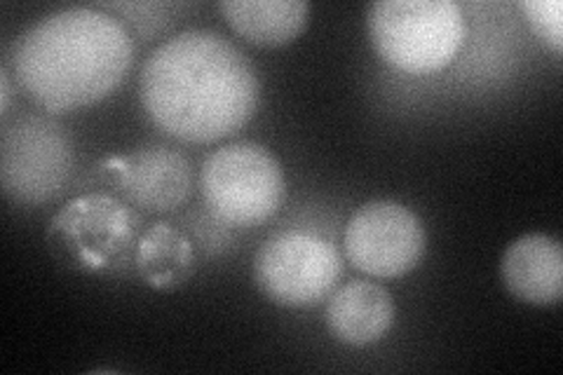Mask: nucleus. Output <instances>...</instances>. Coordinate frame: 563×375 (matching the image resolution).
<instances>
[{"label": "nucleus", "instance_id": "f257e3e1", "mask_svg": "<svg viewBox=\"0 0 563 375\" xmlns=\"http://www.w3.org/2000/svg\"><path fill=\"white\" fill-rule=\"evenodd\" d=\"M151 122L184 144H214L256 113L258 76L244 52L217 31L190 29L151 52L139 76Z\"/></svg>", "mask_w": 563, "mask_h": 375}, {"label": "nucleus", "instance_id": "f03ea898", "mask_svg": "<svg viewBox=\"0 0 563 375\" xmlns=\"http://www.w3.org/2000/svg\"><path fill=\"white\" fill-rule=\"evenodd\" d=\"M134 62L130 31L101 8L47 14L16 41L12 68L24 92L49 113L85 109L109 97Z\"/></svg>", "mask_w": 563, "mask_h": 375}, {"label": "nucleus", "instance_id": "7ed1b4c3", "mask_svg": "<svg viewBox=\"0 0 563 375\" xmlns=\"http://www.w3.org/2000/svg\"><path fill=\"white\" fill-rule=\"evenodd\" d=\"M366 31L385 64L428 76L455 59L465 16L455 0H378L366 8Z\"/></svg>", "mask_w": 563, "mask_h": 375}, {"label": "nucleus", "instance_id": "20e7f679", "mask_svg": "<svg viewBox=\"0 0 563 375\" xmlns=\"http://www.w3.org/2000/svg\"><path fill=\"white\" fill-rule=\"evenodd\" d=\"M202 200L211 217L231 228H256L279 211L287 181L277 157L252 141L211 153L200 174Z\"/></svg>", "mask_w": 563, "mask_h": 375}, {"label": "nucleus", "instance_id": "39448f33", "mask_svg": "<svg viewBox=\"0 0 563 375\" xmlns=\"http://www.w3.org/2000/svg\"><path fill=\"white\" fill-rule=\"evenodd\" d=\"M55 254L82 273H111L134 261L139 217L113 195L90 192L64 205L49 223Z\"/></svg>", "mask_w": 563, "mask_h": 375}, {"label": "nucleus", "instance_id": "423d86ee", "mask_svg": "<svg viewBox=\"0 0 563 375\" xmlns=\"http://www.w3.org/2000/svg\"><path fill=\"white\" fill-rule=\"evenodd\" d=\"M343 277L336 246L303 230L268 238L254 256L258 291L282 308H312L327 300Z\"/></svg>", "mask_w": 563, "mask_h": 375}, {"label": "nucleus", "instance_id": "0eeeda50", "mask_svg": "<svg viewBox=\"0 0 563 375\" xmlns=\"http://www.w3.org/2000/svg\"><path fill=\"white\" fill-rule=\"evenodd\" d=\"M74 148L57 122L22 118L3 130L0 146V181L5 198L16 205H45L64 192Z\"/></svg>", "mask_w": 563, "mask_h": 375}, {"label": "nucleus", "instance_id": "6e6552de", "mask_svg": "<svg viewBox=\"0 0 563 375\" xmlns=\"http://www.w3.org/2000/svg\"><path fill=\"white\" fill-rule=\"evenodd\" d=\"M343 244L350 263L364 275L397 279L420 265L428 235L418 213L393 200H376L352 213Z\"/></svg>", "mask_w": 563, "mask_h": 375}, {"label": "nucleus", "instance_id": "1a4fd4ad", "mask_svg": "<svg viewBox=\"0 0 563 375\" xmlns=\"http://www.w3.org/2000/svg\"><path fill=\"white\" fill-rule=\"evenodd\" d=\"M106 174L128 200L146 211L165 213L181 207L190 195V163L174 148L144 146L130 155L106 159Z\"/></svg>", "mask_w": 563, "mask_h": 375}, {"label": "nucleus", "instance_id": "9d476101", "mask_svg": "<svg viewBox=\"0 0 563 375\" xmlns=\"http://www.w3.org/2000/svg\"><path fill=\"white\" fill-rule=\"evenodd\" d=\"M505 289L528 306H556L563 294V249L544 232H531L505 249L500 261Z\"/></svg>", "mask_w": 563, "mask_h": 375}, {"label": "nucleus", "instance_id": "9b49d317", "mask_svg": "<svg viewBox=\"0 0 563 375\" xmlns=\"http://www.w3.org/2000/svg\"><path fill=\"white\" fill-rule=\"evenodd\" d=\"M395 300L376 282H347L327 302V327L339 343L364 348L378 343L395 324Z\"/></svg>", "mask_w": 563, "mask_h": 375}, {"label": "nucleus", "instance_id": "f8f14e48", "mask_svg": "<svg viewBox=\"0 0 563 375\" xmlns=\"http://www.w3.org/2000/svg\"><path fill=\"white\" fill-rule=\"evenodd\" d=\"M219 10L238 35L261 47L289 45L310 16L306 0H221Z\"/></svg>", "mask_w": 563, "mask_h": 375}, {"label": "nucleus", "instance_id": "ddd939ff", "mask_svg": "<svg viewBox=\"0 0 563 375\" xmlns=\"http://www.w3.org/2000/svg\"><path fill=\"white\" fill-rule=\"evenodd\" d=\"M134 265L148 287L172 291L192 277L196 252L181 230L169 223H155L139 238Z\"/></svg>", "mask_w": 563, "mask_h": 375}, {"label": "nucleus", "instance_id": "4468645a", "mask_svg": "<svg viewBox=\"0 0 563 375\" xmlns=\"http://www.w3.org/2000/svg\"><path fill=\"white\" fill-rule=\"evenodd\" d=\"M531 29L556 55L563 49V5L559 0H519L517 5Z\"/></svg>", "mask_w": 563, "mask_h": 375}, {"label": "nucleus", "instance_id": "2eb2a0df", "mask_svg": "<svg viewBox=\"0 0 563 375\" xmlns=\"http://www.w3.org/2000/svg\"><path fill=\"white\" fill-rule=\"evenodd\" d=\"M111 14H120L122 20H128L132 29L141 35H153L157 29L165 26L167 22L172 24V10H181V5L174 3H103L97 5Z\"/></svg>", "mask_w": 563, "mask_h": 375}, {"label": "nucleus", "instance_id": "dca6fc26", "mask_svg": "<svg viewBox=\"0 0 563 375\" xmlns=\"http://www.w3.org/2000/svg\"><path fill=\"white\" fill-rule=\"evenodd\" d=\"M0 85H3V92H0V97H3V106H0V111H3V115H8L10 113V103H12V87H10L8 68L0 70Z\"/></svg>", "mask_w": 563, "mask_h": 375}]
</instances>
